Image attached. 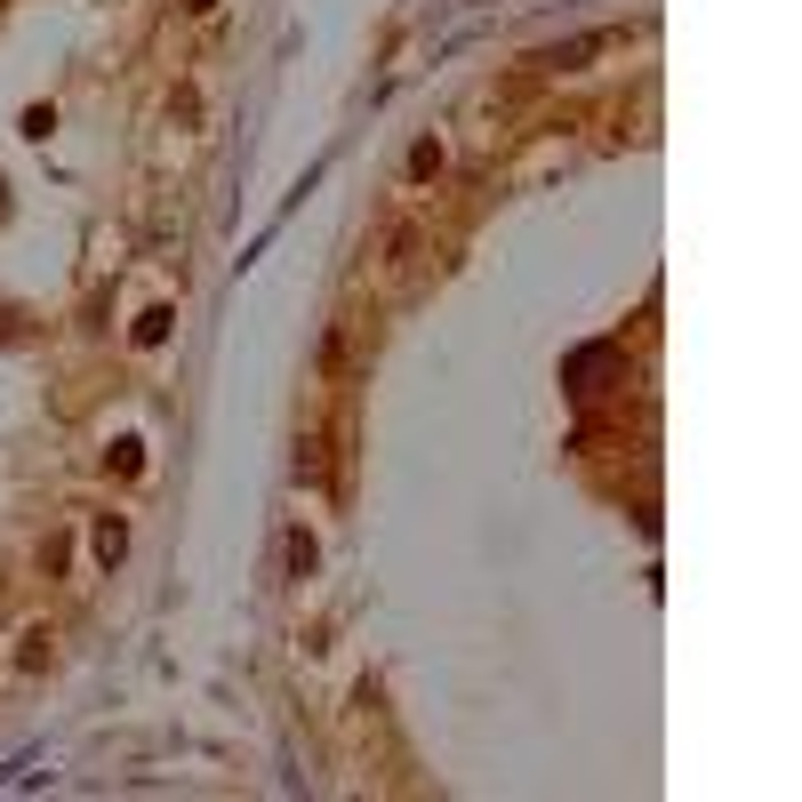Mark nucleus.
<instances>
[{"mask_svg":"<svg viewBox=\"0 0 802 802\" xmlns=\"http://www.w3.org/2000/svg\"><path fill=\"white\" fill-rule=\"evenodd\" d=\"M169 321H177V314H169V305H153V314L137 321V346H161V338H169Z\"/></svg>","mask_w":802,"mask_h":802,"instance_id":"obj_2","label":"nucleus"},{"mask_svg":"<svg viewBox=\"0 0 802 802\" xmlns=\"http://www.w3.org/2000/svg\"><path fill=\"white\" fill-rule=\"evenodd\" d=\"M121 546H128V530H121V522H97V554L121 562Z\"/></svg>","mask_w":802,"mask_h":802,"instance_id":"obj_3","label":"nucleus"},{"mask_svg":"<svg viewBox=\"0 0 802 802\" xmlns=\"http://www.w3.org/2000/svg\"><path fill=\"white\" fill-rule=\"evenodd\" d=\"M626 361H618V346H578L571 361H562V385L571 394H602V377H618Z\"/></svg>","mask_w":802,"mask_h":802,"instance_id":"obj_1","label":"nucleus"},{"mask_svg":"<svg viewBox=\"0 0 802 802\" xmlns=\"http://www.w3.org/2000/svg\"><path fill=\"white\" fill-rule=\"evenodd\" d=\"M185 9H193V16H210V9H217V0H185Z\"/></svg>","mask_w":802,"mask_h":802,"instance_id":"obj_4","label":"nucleus"}]
</instances>
